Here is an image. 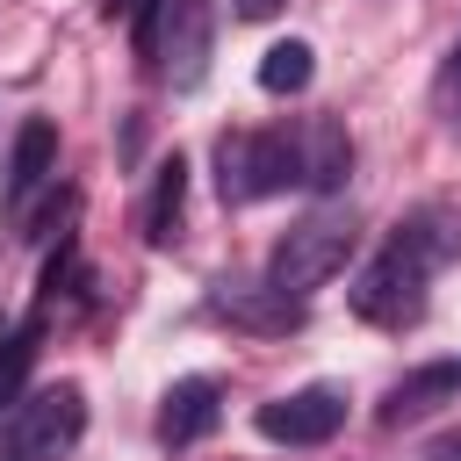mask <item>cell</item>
Returning <instances> with one entry per match:
<instances>
[{"mask_svg":"<svg viewBox=\"0 0 461 461\" xmlns=\"http://www.w3.org/2000/svg\"><path fill=\"white\" fill-rule=\"evenodd\" d=\"M389 238H396L425 274H439V267H454V259H461V209H454V202H418Z\"/></svg>","mask_w":461,"mask_h":461,"instance_id":"10","label":"cell"},{"mask_svg":"<svg viewBox=\"0 0 461 461\" xmlns=\"http://www.w3.org/2000/svg\"><path fill=\"white\" fill-rule=\"evenodd\" d=\"M447 101H454V130H461V43H454V65H447Z\"/></svg>","mask_w":461,"mask_h":461,"instance_id":"18","label":"cell"},{"mask_svg":"<svg viewBox=\"0 0 461 461\" xmlns=\"http://www.w3.org/2000/svg\"><path fill=\"white\" fill-rule=\"evenodd\" d=\"M295 151H303V187H310V194H339V187L353 180V137H346V122L317 115V122L295 137Z\"/></svg>","mask_w":461,"mask_h":461,"instance_id":"12","label":"cell"},{"mask_svg":"<svg viewBox=\"0 0 461 461\" xmlns=\"http://www.w3.org/2000/svg\"><path fill=\"white\" fill-rule=\"evenodd\" d=\"M209 310H216L223 324H238V331H295V324H303V303L281 295L274 281H223V288L209 295Z\"/></svg>","mask_w":461,"mask_h":461,"instance_id":"7","label":"cell"},{"mask_svg":"<svg viewBox=\"0 0 461 461\" xmlns=\"http://www.w3.org/2000/svg\"><path fill=\"white\" fill-rule=\"evenodd\" d=\"M425 461H461V425L439 432V439H425Z\"/></svg>","mask_w":461,"mask_h":461,"instance_id":"16","label":"cell"},{"mask_svg":"<svg viewBox=\"0 0 461 461\" xmlns=\"http://www.w3.org/2000/svg\"><path fill=\"white\" fill-rule=\"evenodd\" d=\"M303 180V151L288 130H223L216 137V194L223 202H267Z\"/></svg>","mask_w":461,"mask_h":461,"instance_id":"2","label":"cell"},{"mask_svg":"<svg viewBox=\"0 0 461 461\" xmlns=\"http://www.w3.org/2000/svg\"><path fill=\"white\" fill-rule=\"evenodd\" d=\"M281 7H288V0H238V14H245V22H274Z\"/></svg>","mask_w":461,"mask_h":461,"instance_id":"17","label":"cell"},{"mask_svg":"<svg viewBox=\"0 0 461 461\" xmlns=\"http://www.w3.org/2000/svg\"><path fill=\"white\" fill-rule=\"evenodd\" d=\"M209 43H216L209 0H144V14H137V50H144L173 86H194V79L209 72Z\"/></svg>","mask_w":461,"mask_h":461,"instance_id":"3","label":"cell"},{"mask_svg":"<svg viewBox=\"0 0 461 461\" xmlns=\"http://www.w3.org/2000/svg\"><path fill=\"white\" fill-rule=\"evenodd\" d=\"M86 432V389L50 382L36 396H14L0 418V461H65Z\"/></svg>","mask_w":461,"mask_h":461,"instance_id":"1","label":"cell"},{"mask_svg":"<svg viewBox=\"0 0 461 461\" xmlns=\"http://www.w3.org/2000/svg\"><path fill=\"white\" fill-rule=\"evenodd\" d=\"M425 267L389 238L367 267H360V281L346 288L353 295V317H367V324H389V331H403V324H418V310H425Z\"/></svg>","mask_w":461,"mask_h":461,"instance_id":"5","label":"cell"},{"mask_svg":"<svg viewBox=\"0 0 461 461\" xmlns=\"http://www.w3.org/2000/svg\"><path fill=\"white\" fill-rule=\"evenodd\" d=\"M50 180H58V130L43 115H29L14 130V151H7V209H29Z\"/></svg>","mask_w":461,"mask_h":461,"instance_id":"9","label":"cell"},{"mask_svg":"<svg viewBox=\"0 0 461 461\" xmlns=\"http://www.w3.org/2000/svg\"><path fill=\"white\" fill-rule=\"evenodd\" d=\"M346 259H353V223L346 216H303L295 230H281V245L267 259V281L303 303V295L331 288L346 274Z\"/></svg>","mask_w":461,"mask_h":461,"instance_id":"4","label":"cell"},{"mask_svg":"<svg viewBox=\"0 0 461 461\" xmlns=\"http://www.w3.org/2000/svg\"><path fill=\"white\" fill-rule=\"evenodd\" d=\"M439 403H461V353L411 367V375L382 396V425H411V418H425V411H439Z\"/></svg>","mask_w":461,"mask_h":461,"instance_id":"11","label":"cell"},{"mask_svg":"<svg viewBox=\"0 0 461 461\" xmlns=\"http://www.w3.org/2000/svg\"><path fill=\"white\" fill-rule=\"evenodd\" d=\"M180 216H187V158L173 151V158H158V173H151V202H144V245H151V252H166V245L180 238Z\"/></svg>","mask_w":461,"mask_h":461,"instance_id":"13","label":"cell"},{"mask_svg":"<svg viewBox=\"0 0 461 461\" xmlns=\"http://www.w3.org/2000/svg\"><path fill=\"white\" fill-rule=\"evenodd\" d=\"M216 418H223V389L209 382V375H187V382H173L166 389V403H158V447H194V439H209L216 432Z\"/></svg>","mask_w":461,"mask_h":461,"instance_id":"8","label":"cell"},{"mask_svg":"<svg viewBox=\"0 0 461 461\" xmlns=\"http://www.w3.org/2000/svg\"><path fill=\"white\" fill-rule=\"evenodd\" d=\"M310 72H317V50H310L303 36H281V43H267V58H259V86H267V94H303Z\"/></svg>","mask_w":461,"mask_h":461,"instance_id":"14","label":"cell"},{"mask_svg":"<svg viewBox=\"0 0 461 461\" xmlns=\"http://www.w3.org/2000/svg\"><path fill=\"white\" fill-rule=\"evenodd\" d=\"M29 367H36V324H22V331H0V411L22 396Z\"/></svg>","mask_w":461,"mask_h":461,"instance_id":"15","label":"cell"},{"mask_svg":"<svg viewBox=\"0 0 461 461\" xmlns=\"http://www.w3.org/2000/svg\"><path fill=\"white\" fill-rule=\"evenodd\" d=\"M259 439L274 447H324L339 425H346V389L339 382H310V389H288L274 403H259Z\"/></svg>","mask_w":461,"mask_h":461,"instance_id":"6","label":"cell"}]
</instances>
